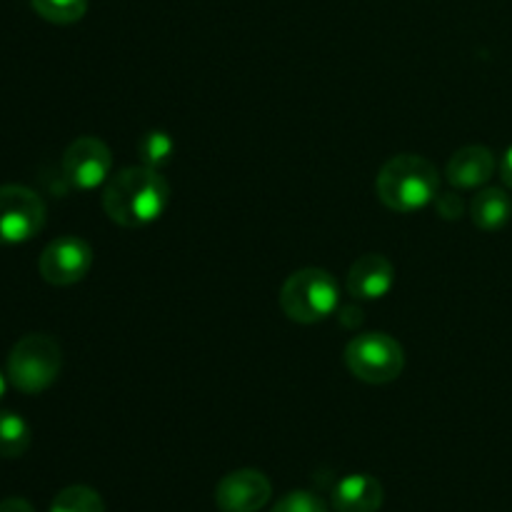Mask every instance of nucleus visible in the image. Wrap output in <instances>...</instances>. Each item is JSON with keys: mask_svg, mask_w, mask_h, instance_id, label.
Here are the masks:
<instances>
[{"mask_svg": "<svg viewBox=\"0 0 512 512\" xmlns=\"http://www.w3.org/2000/svg\"><path fill=\"white\" fill-rule=\"evenodd\" d=\"M170 188L158 170L130 165L110 175L103 190V208L113 223L123 228H145L165 213Z\"/></svg>", "mask_w": 512, "mask_h": 512, "instance_id": "nucleus-1", "label": "nucleus"}, {"mask_svg": "<svg viewBox=\"0 0 512 512\" xmlns=\"http://www.w3.org/2000/svg\"><path fill=\"white\" fill-rule=\"evenodd\" d=\"M440 190L438 168L423 155L403 153L380 168L375 193L393 213H415L435 203Z\"/></svg>", "mask_w": 512, "mask_h": 512, "instance_id": "nucleus-2", "label": "nucleus"}, {"mask_svg": "<svg viewBox=\"0 0 512 512\" xmlns=\"http://www.w3.org/2000/svg\"><path fill=\"white\" fill-rule=\"evenodd\" d=\"M280 308L293 323L313 325L340 310V285L328 270L303 268L280 290Z\"/></svg>", "mask_w": 512, "mask_h": 512, "instance_id": "nucleus-3", "label": "nucleus"}, {"mask_svg": "<svg viewBox=\"0 0 512 512\" xmlns=\"http://www.w3.org/2000/svg\"><path fill=\"white\" fill-rule=\"evenodd\" d=\"M63 368L60 345L45 333H30L13 345L8 355V380L25 395H38L58 380Z\"/></svg>", "mask_w": 512, "mask_h": 512, "instance_id": "nucleus-4", "label": "nucleus"}, {"mask_svg": "<svg viewBox=\"0 0 512 512\" xmlns=\"http://www.w3.org/2000/svg\"><path fill=\"white\" fill-rule=\"evenodd\" d=\"M345 365L363 383H393L405 368L403 345L388 333H363L345 348Z\"/></svg>", "mask_w": 512, "mask_h": 512, "instance_id": "nucleus-5", "label": "nucleus"}, {"mask_svg": "<svg viewBox=\"0 0 512 512\" xmlns=\"http://www.w3.org/2000/svg\"><path fill=\"white\" fill-rule=\"evenodd\" d=\"M45 203L25 185H0V245L33 240L45 225Z\"/></svg>", "mask_w": 512, "mask_h": 512, "instance_id": "nucleus-6", "label": "nucleus"}, {"mask_svg": "<svg viewBox=\"0 0 512 512\" xmlns=\"http://www.w3.org/2000/svg\"><path fill=\"white\" fill-rule=\"evenodd\" d=\"M90 268H93V248L75 235L50 240L38 263L45 283L58 285V288L80 283L90 273Z\"/></svg>", "mask_w": 512, "mask_h": 512, "instance_id": "nucleus-7", "label": "nucleus"}, {"mask_svg": "<svg viewBox=\"0 0 512 512\" xmlns=\"http://www.w3.org/2000/svg\"><path fill=\"white\" fill-rule=\"evenodd\" d=\"M113 173V153L93 135L73 140L63 153V175L73 188L95 190L105 185Z\"/></svg>", "mask_w": 512, "mask_h": 512, "instance_id": "nucleus-8", "label": "nucleus"}, {"mask_svg": "<svg viewBox=\"0 0 512 512\" xmlns=\"http://www.w3.org/2000/svg\"><path fill=\"white\" fill-rule=\"evenodd\" d=\"M273 498V485L260 470L243 468L225 475L215 488V505L223 512H258Z\"/></svg>", "mask_w": 512, "mask_h": 512, "instance_id": "nucleus-9", "label": "nucleus"}, {"mask_svg": "<svg viewBox=\"0 0 512 512\" xmlns=\"http://www.w3.org/2000/svg\"><path fill=\"white\" fill-rule=\"evenodd\" d=\"M395 268L385 255L368 253L350 265L348 293L355 300H380L393 290Z\"/></svg>", "mask_w": 512, "mask_h": 512, "instance_id": "nucleus-10", "label": "nucleus"}, {"mask_svg": "<svg viewBox=\"0 0 512 512\" xmlns=\"http://www.w3.org/2000/svg\"><path fill=\"white\" fill-rule=\"evenodd\" d=\"M495 168H498V160H495L493 150L485 145H465V148L455 150L453 158L448 160L445 175L455 188L473 190L488 183L495 175Z\"/></svg>", "mask_w": 512, "mask_h": 512, "instance_id": "nucleus-11", "label": "nucleus"}, {"mask_svg": "<svg viewBox=\"0 0 512 512\" xmlns=\"http://www.w3.org/2000/svg\"><path fill=\"white\" fill-rule=\"evenodd\" d=\"M383 485L365 473L348 475L333 490V508L338 512H378L383 508Z\"/></svg>", "mask_w": 512, "mask_h": 512, "instance_id": "nucleus-12", "label": "nucleus"}, {"mask_svg": "<svg viewBox=\"0 0 512 512\" xmlns=\"http://www.w3.org/2000/svg\"><path fill=\"white\" fill-rule=\"evenodd\" d=\"M470 218L480 230H500L512 218V198L503 188H485L470 200Z\"/></svg>", "mask_w": 512, "mask_h": 512, "instance_id": "nucleus-13", "label": "nucleus"}, {"mask_svg": "<svg viewBox=\"0 0 512 512\" xmlns=\"http://www.w3.org/2000/svg\"><path fill=\"white\" fill-rule=\"evenodd\" d=\"M30 448V425L13 410H0V458H20Z\"/></svg>", "mask_w": 512, "mask_h": 512, "instance_id": "nucleus-14", "label": "nucleus"}, {"mask_svg": "<svg viewBox=\"0 0 512 512\" xmlns=\"http://www.w3.org/2000/svg\"><path fill=\"white\" fill-rule=\"evenodd\" d=\"M50 512H105V503L98 490L88 485H70L55 495Z\"/></svg>", "mask_w": 512, "mask_h": 512, "instance_id": "nucleus-15", "label": "nucleus"}, {"mask_svg": "<svg viewBox=\"0 0 512 512\" xmlns=\"http://www.w3.org/2000/svg\"><path fill=\"white\" fill-rule=\"evenodd\" d=\"M35 13L55 25H73L88 13V0H30Z\"/></svg>", "mask_w": 512, "mask_h": 512, "instance_id": "nucleus-16", "label": "nucleus"}, {"mask_svg": "<svg viewBox=\"0 0 512 512\" xmlns=\"http://www.w3.org/2000/svg\"><path fill=\"white\" fill-rule=\"evenodd\" d=\"M138 153H140V163L158 170L163 168L165 163H170V158H173L175 140L170 138L165 130H150V133H145L143 138L138 140Z\"/></svg>", "mask_w": 512, "mask_h": 512, "instance_id": "nucleus-17", "label": "nucleus"}, {"mask_svg": "<svg viewBox=\"0 0 512 512\" xmlns=\"http://www.w3.org/2000/svg\"><path fill=\"white\" fill-rule=\"evenodd\" d=\"M270 512H330L328 505L318 498V495L308 493V490H293L285 498L278 500Z\"/></svg>", "mask_w": 512, "mask_h": 512, "instance_id": "nucleus-18", "label": "nucleus"}, {"mask_svg": "<svg viewBox=\"0 0 512 512\" xmlns=\"http://www.w3.org/2000/svg\"><path fill=\"white\" fill-rule=\"evenodd\" d=\"M435 208H438L440 218L458 220L460 215H463L465 203H463V198H460V195L445 193V195H438V198H435Z\"/></svg>", "mask_w": 512, "mask_h": 512, "instance_id": "nucleus-19", "label": "nucleus"}, {"mask_svg": "<svg viewBox=\"0 0 512 512\" xmlns=\"http://www.w3.org/2000/svg\"><path fill=\"white\" fill-rule=\"evenodd\" d=\"M0 512H35L25 498H5L0 503Z\"/></svg>", "mask_w": 512, "mask_h": 512, "instance_id": "nucleus-20", "label": "nucleus"}, {"mask_svg": "<svg viewBox=\"0 0 512 512\" xmlns=\"http://www.w3.org/2000/svg\"><path fill=\"white\" fill-rule=\"evenodd\" d=\"M500 178L512 190V148L505 150L503 160H500Z\"/></svg>", "mask_w": 512, "mask_h": 512, "instance_id": "nucleus-21", "label": "nucleus"}, {"mask_svg": "<svg viewBox=\"0 0 512 512\" xmlns=\"http://www.w3.org/2000/svg\"><path fill=\"white\" fill-rule=\"evenodd\" d=\"M3 393H5V378L0 375V398H3Z\"/></svg>", "mask_w": 512, "mask_h": 512, "instance_id": "nucleus-22", "label": "nucleus"}]
</instances>
